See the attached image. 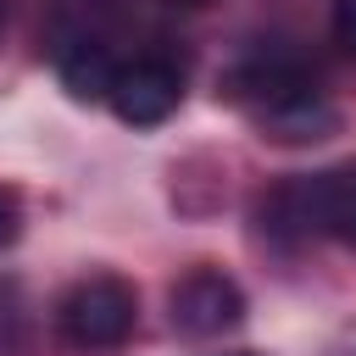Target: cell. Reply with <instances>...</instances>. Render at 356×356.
Masks as SVG:
<instances>
[{"label":"cell","mask_w":356,"mask_h":356,"mask_svg":"<svg viewBox=\"0 0 356 356\" xmlns=\"http://www.w3.org/2000/svg\"><path fill=\"white\" fill-rule=\"evenodd\" d=\"M222 95L273 145H312L339 128V111L295 56H250L222 78Z\"/></svg>","instance_id":"obj_1"},{"label":"cell","mask_w":356,"mask_h":356,"mask_svg":"<svg viewBox=\"0 0 356 356\" xmlns=\"http://www.w3.org/2000/svg\"><path fill=\"white\" fill-rule=\"evenodd\" d=\"M261 228L278 239H345V245H356V161L278 184L261 200Z\"/></svg>","instance_id":"obj_2"},{"label":"cell","mask_w":356,"mask_h":356,"mask_svg":"<svg viewBox=\"0 0 356 356\" xmlns=\"http://www.w3.org/2000/svg\"><path fill=\"white\" fill-rule=\"evenodd\" d=\"M134 323H139V295H134V284L117 278V273H89V278H78V284L61 295V306H56V334H61L72 350H83V356L117 350V345L134 334Z\"/></svg>","instance_id":"obj_3"},{"label":"cell","mask_w":356,"mask_h":356,"mask_svg":"<svg viewBox=\"0 0 356 356\" xmlns=\"http://www.w3.org/2000/svg\"><path fill=\"white\" fill-rule=\"evenodd\" d=\"M178 100H184V67L172 56H161V50H145V56L122 61L117 78H111V95H106V106L134 128L167 122L178 111Z\"/></svg>","instance_id":"obj_4"},{"label":"cell","mask_w":356,"mask_h":356,"mask_svg":"<svg viewBox=\"0 0 356 356\" xmlns=\"http://www.w3.org/2000/svg\"><path fill=\"white\" fill-rule=\"evenodd\" d=\"M239 317H245V295H239V284H234L228 273L195 267V273H184V278L172 284V328L206 339V334L234 328Z\"/></svg>","instance_id":"obj_5"},{"label":"cell","mask_w":356,"mask_h":356,"mask_svg":"<svg viewBox=\"0 0 356 356\" xmlns=\"http://www.w3.org/2000/svg\"><path fill=\"white\" fill-rule=\"evenodd\" d=\"M117 67H122V61H117L111 44L95 39V33H67V39L56 44V72H61V83H67L78 100H106Z\"/></svg>","instance_id":"obj_6"},{"label":"cell","mask_w":356,"mask_h":356,"mask_svg":"<svg viewBox=\"0 0 356 356\" xmlns=\"http://www.w3.org/2000/svg\"><path fill=\"white\" fill-rule=\"evenodd\" d=\"M17 234H22V195L11 184H0V250L17 245Z\"/></svg>","instance_id":"obj_7"},{"label":"cell","mask_w":356,"mask_h":356,"mask_svg":"<svg viewBox=\"0 0 356 356\" xmlns=\"http://www.w3.org/2000/svg\"><path fill=\"white\" fill-rule=\"evenodd\" d=\"M334 39L356 56V0H334Z\"/></svg>","instance_id":"obj_8"},{"label":"cell","mask_w":356,"mask_h":356,"mask_svg":"<svg viewBox=\"0 0 356 356\" xmlns=\"http://www.w3.org/2000/svg\"><path fill=\"white\" fill-rule=\"evenodd\" d=\"M167 6H200V0H167Z\"/></svg>","instance_id":"obj_9"},{"label":"cell","mask_w":356,"mask_h":356,"mask_svg":"<svg viewBox=\"0 0 356 356\" xmlns=\"http://www.w3.org/2000/svg\"><path fill=\"white\" fill-rule=\"evenodd\" d=\"M0 22H6V0H0Z\"/></svg>","instance_id":"obj_10"},{"label":"cell","mask_w":356,"mask_h":356,"mask_svg":"<svg viewBox=\"0 0 356 356\" xmlns=\"http://www.w3.org/2000/svg\"><path fill=\"white\" fill-rule=\"evenodd\" d=\"M239 356H250V350H239Z\"/></svg>","instance_id":"obj_11"}]
</instances>
